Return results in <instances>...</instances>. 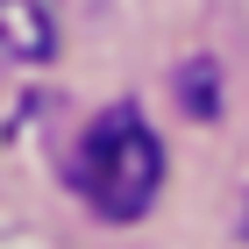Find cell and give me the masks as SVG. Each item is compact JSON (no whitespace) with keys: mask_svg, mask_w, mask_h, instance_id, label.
<instances>
[{"mask_svg":"<svg viewBox=\"0 0 249 249\" xmlns=\"http://www.w3.org/2000/svg\"><path fill=\"white\" fill-rule=\"evenodd\" d=\"M71 185L100 221H142L164 185V142L135 107H107L71 150Z\"/></svg>","mask_w":249,"mask_h":249,"instance_id":"1","label":"cell"},{"mask_svg":"<svg viewBox=\"0 0 249 249\" xmlns=\"http://www.w3.org/2000/svg\"><path fill=\"white\" fill-rule=\"evenodd\" d=\"M57 50V21L43 0H0V64H43Z\"/></svg>","mask_w":249,"mask_h":249,"instance_id":"2","label":"cell"},{"mask_svg":"<svg viewBox=\"0 0 249 249\" xmlns=\"http://www.w3.org/2000/svg\"><path fill=\"white\" fill-rule=\"evenodd\" d=\"M242 235H249V213H242Z\"/></svg>","mask_w":249,"mask_h":249,"instance_id":"3","label":"cell"}]
</instances>
